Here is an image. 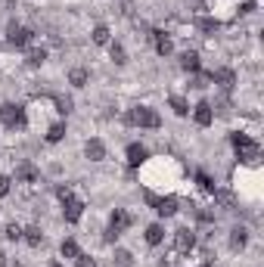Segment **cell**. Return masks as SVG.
Segmentation results:
<instances>
[{"label": "cell", "mask_w": 264, "mask_h": 267, "mask_svg": "<svg viewBox=\"0 0 264 267\" xmlns=\"http://www.w3.org/2000/svg\"><path fill=\"white\" fill-rule=\"evenodd\" d=\"M109 53H112V59H115L118 65H125V62H128V56H125V47H118V44H112V47H109Z\"/></svg>", "instance_id": "22"}, {"label": "cell", "mask_w": 264, "mask_h": 267, "mask_svg": "<svg viewBox=\"0 0 264 267\" xmlns=\"http://www.w3.org/2000/svg\"><path fill=\"white\" fill-rule=\"evenodd\" d=\"M10 184H13L10 177H7V174H0V196H7V193H10Z\"/></svg>", "instance_id": "28"}, {"label": "cell", "mask_w": 264, "mask_h": 267, "mask_svg": "<svg viewBox=\"0 0 264 267\" xmlns=\"http://www.w3.org/2000/svg\"><path fill=\"white\" fill-rule=\"evenodd\" d=\"M62 137H65V124H53V128L47 131V140H50V143H59Z\"/></svg>", "instance_id": "19"}, {"label": "cell", "mask_w": 264, "mask_h": 267, "mask_svg": "<svg viewBox=\"0 0 264 267\" xmlns=\"http://www.w3.org/2000/svg\"><path fill=\"white\" fill-rule=\"evenodd\" d=\"M149 38H152V44H155V50H158V53H162V56H168V53H171V38H168V34H165V31H152V34H149Z\"/></svg>", "instance_id": "11"}, {"label": "cell", "mask_w": 264, "mask_h": 267, "mask_svg": "<svg viewBox=\"0 0 264 267\" xmlns=\"http://www.w3.org/2000/svg\"><path fill=\"white\" fill-rule=\"evenodd\" d=\"M199 28H202V31H215L218 22H215V19H199Z\"/></svg>", "instance_id": "29"}, {"label": "cell", "mask_w": 264, "mask_h": 267, "mask_svg": "<svg viewBox=\"0 0 264 267\" xmlns=\"http://www.w3.org/2000/svg\"><path fill=\"white\" fill-rule=\"evenodd\" d=\"M44 59H47V53H44V50H31V53H28V62H31V65H41Z\"/></svg>", "instance_id": "25"}, {"label": "cell", "mask_w": 264, "mask_h": 267, "mask_svg": "<svg viewBox=\"0 0 264 267\" xmlns=\"http://www.w3.org/2000/svg\"><path fill=\"white\" fill-rule=\"evenodd\" d=\"M7 236H10V239H22V227H19V224H10V227H7Z\"/></svg>", "instance_id": "27"}, {"label": "cell", "mask_w": 264, "mask_h": 267, "mask_svg": "<svg viewBox=\"0 0 264 267\" xmlns=\"http://www.w3.org/2000/svg\"><path fill=\"white\" fill-rule=\"evenodd\" d=\"M84 152H87V158H91V162H103V158H106V146L100 143V140H91V143L84 146Z\"/></svg>", "instance_id": "12"}, {"label": "cell", "mask_w": 264, "mask_h": 267, "mask_svg": "<svg viewBox=\"0 0 264 267\" xmlns=\"http://www.w3.org/2000/svg\"><path fill=\"white\" fill-rule=\"evenodd\" d=\"M125 121H128V124H134V128H158V124H162L158 112H155V109H149V106H137V109H131Z\"/></svg>", "instance_id": "1"}, {"label": "cell", "mask_w": 264, "mask_h": 267, "mask_svg": "<svg viewBox=\"0 0 264 267\" xmlns=\"http://www.w3.org/2000/svg\"><path fill=\"white\" fill-rule=\"evenodd\" d=\"M196 245V236H193V230H178V233H174V248H178V252H190V248Z\"/></svg>", "instance_id": "6"}, {"label": "cell", "mask_w": 264, "mask_h": 267, "mask_svg": "<svg viewBox=\"0 0 264 267\" xmlns=\"http://www.w3.org/2000/svg\"><path fill=\"white\" fill-rule=\"evenodd\" d=\"M94 41H97V44H109V28H106V25H97V28H94Z\"/></svg>", "instance_id": "21"}, {"label": "cell", "mask_w": 264, "mask_h": 267, "mask_svg": "<svg viewBox=\"0 0 264 267\" xmlns=\"http://www.w3.org/2000/svg\"><path fill=\"white\" fill-rule=\"evenodd\" d=\"M245 242H249V230H245V227H233L230 230V245L233 248H242Z\"/></svg>", "instance_id": "13"}, {"label": "cell", "mask_w": 264, "mask_h": 267, "mask_svg": "<svg viewBox=\"0 0 264 267\" xmlns=\"http://www.w3.org/2000/svg\"><path fill=\"white\" fill-rule=\"evenodd\" d=\"M143 158H146V149L140 146V143H131V146H128V162H131L134 168H137L140 162H143Z\"/></svg>", "instance_id": "14"}, {"label": "cell", "mask_w": 264, "mask_h": 267, "mask_svg": "<svg viewBox=\"0 0 264 267\" xmlns=\"http://www.w3.org/2000/svg\"><path fill=\"white\" fill-rule=\"evenodd\" d=\"M193 118H196V124L208 128V124L215 121V112H211V106H208V103H196V109H193Z\"/></svg>", "instance_id": "9"}, {"label": "cell", "mask_w": 264, "mask_h": 267, "mask_svg": "<svg viewBox=\"0 0 264 267\" xmlns=\"http://www.w3.org/2000/svg\"><path fill=\"white\" fill-rule=\"evenodd\" d=\"M59 252H62V258H78V255H81V248H78V242H75V239H62Z\"/></svg>", "instance_id": "15"}, {"label": "cell", "mask_w": 264, "mask_h": 267, "mask_svg": "<svg viewBox=\"0 0 264 267\" xmlns=\"http://www.w3.org/2000/svg\"><path fill=\"white\" fill-rule=\"evenodd\" d=\"M146 199L155 205V211H158L162 218H171L174 211H178V199H174V196H168V199H155V196H146Z\"/></svg>", "instance_id": "5"}, {"label": "cell", "mask_w": 264, "mask_h": 267, "mask_svg": "<svg viewBox=\"0 0 264 267\" xmlns=\"http://www.w3.org/2000/svg\"><path fill=\"white\" fill-rule=\"evenodd\" d=\"M34 177H38V171H34L31 165H22V168H19V181H25V184H31V181H34Z\"/></svg>", "instance_id": "23"}, {"label": "cell", "mask_w": 264, "mask_h": 267, "mask_svg": "<svg viewBox=\"0 0 264 267\" xmlns=\"http://www.w3.org/2000/svg\"><path fill=\"white\" fill-rule=\"evenodd\" d=\"M211 81H218L224 91H230V87L236 84V75L230 72V68H218V72H211Z\"/></svg>", "instance_id": "10"}, {"label": "cell", "mask_w": 264, "mask_h": 267, "mask_svg": "<svg viewBox=\"0 0 264 267\" xmlns=\"http://www.w3.org/2000/svg\"><path fill=\"white\" fill-rule=\"evenodd\" d=\"M7 38H10V44H13V47H25V44L31 41V31H28V28H22L19 22H10Z\"/></svg>", "instance_id": "4"}, {"label": "cell", "mask_w": 264, "mask_h": 267, "mask_svg": "<svg viewBox=\"0 0 264 267\" xmlns=\"http://www.w3.org/2000/svg\"><path fill=\"white\" fill-rule=\"evenodd\" d=\"M199 184H202V190H215V184H211L205 174H199Z\"/></svg>", "instance_id": "32"}, {"label": "cell", "mask_w": 264, "mask_h": 267, "mask_svg": "<svg viewBox=\"0 0 264 267\" xmlns=\"http://www.w3.org/2000/svg\"><path fill=\"white\" fill-rule=\"evenodd\" d=\"M131 221H134V218L128 215L125 208H115V211H112V221H109V230L121 233V230H128V227H131Z\"/></svg>", "instance_id": "7"}, {"label": "cell", "mask_w": 264, "mask_h": 267, "mask_svg": "<svg viewBox=\"0 0 264 267\" xmlns=\"http://www.w3.org/2000/svg\"><path fill=\"white\" fill-rule=\"evenodd\" d=\"M171 106H174V112H178V115H187V112H190V106H187L181 97H171Z\"/></svg>", "instance_id": "24"}, {"label": "cell", "mask_w": 264, "mask_h": 267, "mask_svg": "<svg viewBox=\"0 0 264 267\" xmlns=\"http://www.w3.org/2000/svg\"><path fill=\"white\" fill-rule=\"evenodd\" d=\"M115 264L118 267H131V252H115Z\"/></svg>", "instance_id": "26"}, {"label": "cell", "mask_w": 264, "mask_h": 267, "mask_svg": "<svg viewBox=\"0 0 264 267\" xmlns=\"http://www.w3.org/2000/svg\"><path fill=\"white\" fill-rule=\"evenodd\" d=\"M233 146H236L239 158H245V162H258L261 158V146L255 143V140H249L245 134H233Z\"/></svg>", "instance_id": "2"}, {"label": "cell", "mask_w": 264, "mask_h": 267, "mask_svg": "<svg viewBox=\"0 0 264 267\" xmlns=\"http://www.w3.org/2000/svg\"><path fill=\"white\" fill-rule=\"evenodd\" d=\"M81 211H84V205L75 199V196H72V199H68V202H62V215H65V221L68 224H75V221H81Z\"/></svg>", "instance_id": "8"}, {"label": "cell", "mask_w": 264, "mask_h": 267, "mask_svg": "<svg viewBox=\"0 0 264 267\" xmlns=\"http://www.w3.org/2000/svg\"><path fill=\"white\" fill-rule=\"evenodd\" d=\"M22 236H25V242L28 245H41V227H28V230H22Z\"/></svg>", "instance_id": "18"}, {"label": "cell", "mask_w": 264, "mask_h": 267, "mask_svg": "<svg viewBox=\"0 0 264 267\" xmlns=\"http://www.w3.org/2000/svg\"><path fill=\"white\" fill-rule=\"evenodd\" d=\"M56 106H59V112H68V109H72V103H68V100H56Z\"/></svg>", "instance_id": "34"}, {"label": "cell", "mask_w": 264, "mask_h": 267, "mask_svg": "<svg viewBox=\"0 0 264 267\" xmlns=\"http://www.w3.org/2000/svg\"><path fill=\"white\" fill-rule=\"evenodd\" d=\"M75 261H78V267H97V264H94V258H91V255H78V258H75Z\"/></svg>", "instance_id": "30"}, {"label": "cell", "mask_w": 264, "mask_h": 267, "mask_svg": "<svg viewBox=\"0 0 264 267\" xmlns=\"http://www.w3.org/2000/svg\"><path fill=\"white\" fill-rule=\"evenodd\" d=\"M68 81H72L75 87H84V84H87V72H84V68H75V72L68 75Z\"/></svg>", "instance_id": "20"}, {"label": "cell", "mask_w": 264, "mask_h": 267, "mask_svg": "<svg viewBox=\"0 0 264 267\" xmlns=\"http://www.w3.org/2000/svg\"><path fill=\"white\" fill-rule=\"evenodd\" d=\"M162 239H165V230L158 227V224H152V227L146 230V242H149V245H158Z\"/></svg>", "instance_id": "16"}, {"label": "cell", "mask_w": 264, "mask_h": 267, "mask_svg": "<svg viewBox=\"0 0 264 267\" xmlns=\"http://www.w3.org/2000/svg\"><path fill=\"white\" fill-rule=\"evenodd\" d=\"M181 65L187 68V72H199V56H196V53H184V56H181Z\"/></svg>", "instance_id": "17"}, {"label": "cell", "mask_w": 264, "mask_h": 267, "mask_svg": "<svg viewBox=\"0 0 264 267\" xmlns=\"http://www.w3.org/2000/svg\"><path fill=\"white\" fill-rule=\"evenodd\" d=\"M56 196H59L62 202H68V199H72V190H68V187H59V190H56Z\"/></svg>", "instance_id": "31"}, {"label": "cell", "mask_w": 264, "mask_h": 267, "mask_svg": "<svg viewBox=\"0 0 264 267\" xmlns=\"http://www.w3.org/2000/svg\"><path fill=\"white\" fill-rule=\"evenodd\" d=\"M50 267H62V264H50Z\"/></svg>", "instance_id": "35"}, {"label": "cell", "mask_w": 264, "mask_h": 267, "mask_svg": "<svg viewBox=\"0 0 264 267\" xmlns=\"http://www.w3.org/2000/svg\"><path fill=\"white\" fill-rule=\"evenodd\" d=\"M218 199H221L224 205H233V196H230V193H218Z\"/></svg>", "instance_id": "33"}, {"label": "cell", "mask_w": 264, "mask_h": 267, "mask_svg": "<svg viewBox=\"0 0 264 267\" xmlns=\"http://www.w3.org/2000/svg\"><path fill=\"white\" fill-rule=\"evenodd\" d=\"M0 121L7 124V128H25V109L16 103H4L0 106Z\"/></svg>", "instance_id": "3"}]
</instances>
